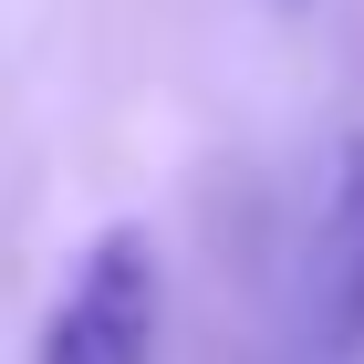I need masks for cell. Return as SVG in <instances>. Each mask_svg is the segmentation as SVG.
Here are the masks:
<instances>
[{
    "label": "cell",
    "instance_id": "cell-1",
    "mask_svg": "<svg viewBox=\"0 0 364 364\" xmlns=\"http://www.w3.org/2000/svg\"><path fill=\"white\" fill-rule=\"evenodd\" d=\"M156 323H167V271H156V240L125 219L84 240V260L63 271L31 364H156Z\"/></svg>",
    "mask_w": 364,
    "mask_h": 364
},
{
    "label": "cell",
    "instance_id": "cell-2",
    "mask_svg": "<svg viewBox=\"0 0 364 364\" xmlns=\"http://www.w3.org/2000/svg\"><path fill=\"white\" fill-rule=\"evenodd\" d=\"M281 11H312V0H281Z\"/></svg>",
    "mask_w": 364,
    "mask_h": 364
}]
</instances>
